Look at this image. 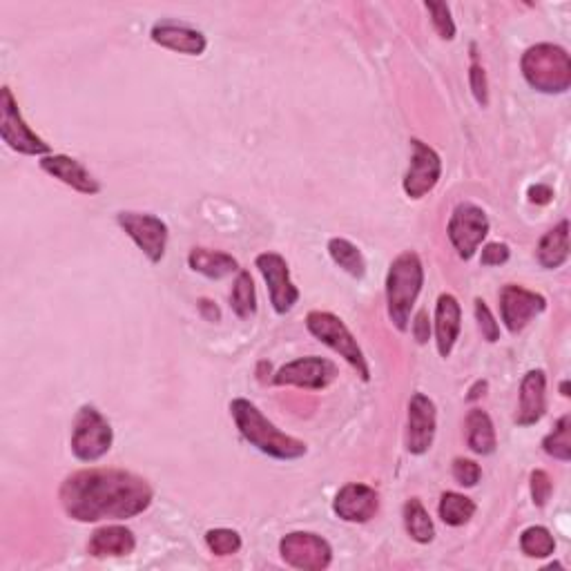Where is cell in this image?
Returning <instances> with one entry per match:
<instances>
[{
    "label": "cell",
    "instance_id": "6da1fadb",
    "mask_svg": "<svg viewBox=\"0 0 571 571\" xmlns=\"http://www.w3.org/2000/svg\"><path fill=\"white\" fill-rule=\"evenodd\" d=\"M65 514L79 522L128 520L152 505L154 491L137 473L83 469L67 476L58 491Z\"/></svg>",
    "mask_w": 571,
    "mask_h": 571
},
{
    "label": "cell",
    "instance_id": "7a4b0ae2",
    "mask_svg": "<svg viewBox=\"0 0 571 571\" xmlns=\"http://www.w3.org/2000/svg\"><path fill=\"white\" fill-rule=\"evenodd\" d=\"M230 413L239 433L266 456L275 460H297L306 456V442L279 431L253 402L237 398L230 402Z\"/></svg>",
    "mask_w": 571,
    "mask_h": 571
},
{
    "label": "cell",
    "instance_id": "3957f363",
    "mask_svg": "<svg viewBox=\"0 0 571 571\" xmlns=\"http://www.w3.org/2000/svg\"><path fill=\"white\" fill-rule=\"evenodd\" d=\"M424 284V266L418 253L406 250V253L393 259L386 275V308L393 326L400 333L409 331L411 311Z\"/></svg>",
    "mask_w": 571,
    "mask_h": 571
},
{
    "label": "cell",
    "instance_id": "277c9868",
    "mask_svg": "<svg viewBox=\"0 0 571 571\" xmlns=\"http://www.w3.org/2000/svg\"><path fill=\"white\" fill-rule=\"evenodd\" d=\"M522 76L543 94H563L571 87V58L565 47L540 43L522 54Z\"/></svg>",
    "mask_w": 571,
    "mask_h": 571
},
{
    "label": "cell",
    "instance_id": "5b68a950",
    "mask_svg": "<svg viewBox=\"0 0 571 571\" xmlns=\"http://www.w3.org/2000/svg\"><path fill=\"white\" fill-rule=\"evenodd\" d=\"M306 328L319 342L326 344L328 348H333L335 353H340L344 360L360 373L364 382L371 380V371L369 364H366L362 348L340 317L326 311H311L306 317Z\"/></svg>",
    "mask_w": 571,
    "mask_h": 571
},
{
    "label": "cell",
    "instance_id": "8992f818",
    "mask_svg": "<svg viewBox=\"0 0 571 571\" xmlns=\"http://www.w3.org/2000/svg\"><path fill=\"white\" fill-rule=\"evenodd\" d=\"M0 137L14 152L27 154V157H47L52 152L50 145L25 123L14 94L7 85L0 90Z\"/></svg>",
    "mask_w": 571,
    "mask_h": 571
},
{
    "label": "cell",
    "instance_id": "52a82bcc",
    "mask_svg": "<svg viewBox=\"0 0 571 571\" xmlns=\"http://www.w3.org/2000/svg\"><path fill=\"white\" fill-rule=\"evenodd\" d=\"M114 433L110 422L94 406H83L74 420L72 453L81 462H96L112 449Z\"/></svg>",
    "mask_w": 571,
    "mask_h": 571
},
{
    "label": "cell",
    "instance_id": "ba28073f",
    "mask_svg": "<svg viewBox=\"0 0 571 571\" xmlns=\"http://www.w3.org/2000/svg\"><path fill=\"white\" fill-rule=\"evenodd\" d=\"M447 235L451 239L453 248L458 250V257L469 261L473 255L478 253V248L482 246V241L489 235V219L487 212L478 208L476 203L462 201L453 210V215L449 219Z\"/></svg>",
    "mask_w": 571,
    "mask_h": 571
},
{
    "label": "cell",
    "instance_id": "9c48e42d",
    "mask_svg": "<svg viewBox=\"0 0 571 571\" xmlns=\"http://www.w3.org/2000/svg\"><path fill=\"white\" fill-rule=\"evenodd\" d=\"M284 563L302 571H322L333 563V547L311 531H293L279 543Z\"/></svg>",
    "mask_w": 571,
    "mask_h": 571
},
{
    "label": "cell",
    "instance_id": "30bf717a",
    "mask_svg": "<svg viewBox=\"0 0 571 571\" xmlns=\"http://www.w3.org/2000/svg\"><path fill=\"white\" fill-rule=\"evenodd\" d=\"M116 221H119V226L125 230V235L143 250V255L148 257L152 264H159L163 255H166L170 235L166 221L148 215V212H119Z\"/></svg>",
    "mask_w": 571,
    "mask_h": 571
},
{
    "label": "cell",
    "instance_id": "8fae6325",
    "mask_svg": "<svg viewBox=\"0 0 571 571\" xmlns=\"http://www.w3.org/2000/svg\"><path fill=\"white\" fill-rule=\"evenodd\" d=\"M442 177V159L431 145L411 139V163L404 174V192L409 199H422L438 186Z\"/></svg>",
    "mask_w": 571,
    "mask_h": 571
},
{
    "label": "cell",
    "instance_id": "7c38bea8",
    "mask_svg": "<svg viewBox=\"0 0 571 571\" xmlns=\"http://www.w3.org/2000/svg\"><path fill=\"white\" fill-rule=\"evenodd\" d=\"M337 375L340 373H337V366L331 360L311 355L282 366L273 377V384L297 386V389H308V391H322L335 382Z\"/></svg>",
    "mask_w": 571,
    "mask_h": 571
},
{
    "label": "cell",
    "instance_id": "4fadbf2b",
    "mask_svg": "<svg viewBox=\"0 0 571 571\" xmlns=\"http://www.w3.org/2000/svg\"><path fill=\"white\" fill-rule=\"evenodd\" d=\"M255 264L259 273L264 275L270 293V304H273L277 315H286L293 311V306L299 302V290L290 282V270L286 259L277 253H261Z\"/></svg>",
    "mask_w": 571,
    "mask_h": 571
},
{
    "label": "cell",
    "instance_id": "5bb4252c",
    "mask_svg": "<svg viewBox=\"0 0 571 571\" xmlns=\"http://www.w3.org/2000/svg\"><path fill=\"white\" fill-rule=\"evenodd\" d=\"M545 308L547 299L534 293V290L516 284H509L500 290V315L509 333L518 335L520 331H525L531 319L545 313Z\"/></svg>",
    "mask_w": 571,
    "mask_h": 571
},
{
    "label": "cell",
    "instance_id": "9a60e30c",
    "mask_svg": "<svg viewBox=\"0 0 571 571\" xmlns=\"http://www.w3.org/2000/svg\"><path fill=\"white\" fill-rule=\"evenodd\" d=\"M435 427H438V411L431 398L415 393L409 402V420H406V449L413 456H422L433 447Z\"/></svg>",
    "mask_w": 571,
    "mask_h": 571
},
{
    "label": "cell",
    "instance_id": "2e32d148",
    "mask_svg": "<svg viewBox=\"0 0 571 571\" xmlns=\"http://www.w3.org/2000/svg\"><path fill=\"white\" fill-rule=\"evenodd\" d=\"M380 509V496L369 485L351 482L344 485L333 500V511L346 522H369Z\"/></svg>",
    "mask_w": 571,
    "mask_h": 571
},
{
    "label": "cell",
    "instance_id": "e0dca14e",
    "mask_svg": "<svg viewBox=\"0 0 571 571\" xmlns=\"http://www.w3.org/2000/svg\"><path fill=\"white\" fill-rule=\"evenodd\" d=\"M41 170L50 174V177L63 181L72 190L81 192V195L94 197L101 192V183L85 170L83 163L67 157V154H47V157L41 159Z\"/></svg>",
    "mask_w": 571,
    "mask_h": 571
},
{
    "label": "cell",
    "instance_id": "ac0fdd59",
    "mask_svg": "<svg viewBox=\"0 0 571 571\" xmlns=\"http://www.w3.org/2000/svg\"><path fill=\"white\" fill-rule=\"evenodd\" d=\"M547 411V377L543 371H529L522 377L520 402L516 411L518 427H534Z\"/></svg>",
    "mask_w": 571,
    "mask_h": 571
},
{
    "label": "cell",
    "instance_id": "d6986e66",
    "mask_svg": "<svg viewBox=\"0 0 571 571\" xmlns=\"http://www.w3.org/2000/svg\"><path fill=\"white\" fill-rule=\"evenodd\" d=\"M152 41L166 47V50L188 54V56H201L206 52L208 41L199 29H192L183 23L174 21H161L152 27Z\"/></svg>",
    "mask_w": 571,
    "mask_h": 571
},
{
    "label": "cell",
    "instance_id": "ffe728a7",
    "mask_svg": "<svg viewBox=\"0 0 571 571\" xmlns=\"http://www.w3.org/2000/svg\"><path fill=\"white\" fill-rule=\"evenodd\" d=\"M462 328V308L458 304V299L444 293L438 299V306H435V344H438V353L447 360L451 355L453 346L458 342Z\"/></svg>",
    "mask_w": 571,
    "mask_h": 571
},
{
    "label": "cell",
    "instance_id": "44dd1931",
    "mask_svg": "<svg viewBox=\"0 0 571 571\" xmlns=\"http://www.w3.org/2000/svg\"><path fill=\"white\" fill-rule=\"evenodd\" d=\"M134 547H137V538L128 527L108 525L94 531L87 543V554L92 558H121L130 556Z\"/></svg>",
    "mask_w": 571,
    "mask_h": 571
},
{
    "label": "cell",
    "instance_id": "7402d4cb",
    "mask_svg": "<svg viewBox=\"0 0 571 571\" xmlns=\"http://www.w3.org/2000/svg\"><path fill=\"white\" fill-rule=\"evenodd\" d=\"M188 264L195 273H201L203 277L210 279H224L239 270L235 257L221 253V250H208V248H192L188 255Z\"/></svg>",
    "mask_w": 571,
    "mask_h": 571
},
{
    "label": "cell",
    "instance_id": "603a6c76",
    "mask_svg": "<svg viewBox=\"0 0 571 571\" xmlns=\"http://www.w3.org/2000/svg\"><path fill=\"white\" fill-rule=\"evenodd\" d=\"M538 264L554 270L560 268L569 257V221L563 219L556 228H551L547 235L540 239L538 250H536Z\"/></svg>",
    "mask_w": 571,
    "mask_h": 571
},
{
    "label": "cell",
    "instance_id": "cb8c5ba5",
    "mask_svg": "<svg viewBox=\"0 0 571 571\" xmlns=\"http://www.w3.org/2000/svg\"><path fill=\"white\" fill-rule=\"evenodd\" d=\"M467 444L473 453L478 456H491L498 447L496 429L489 415L482 409H471L467 415Z\"/></svg>",
    "mask_w": 571,
    "mask_h": 571
},
{
    "label": "cell",
    "instance_id": "d4e9b609",
    "mask_svg": "<svg viewBox=\"0 0 571 571\" xmlns=\"http://www.w3.org/2000/svg\"><path fill=\"white\" fill-rule=\"evenodd\" d=\"M404 527H406V534L411 536V540L420 545H429L431 540L435 538V525L429 516V511L424 509L422 502L418 498H411L409 502L404 505Z\"/></svg>",
    "mask_w": 571,
    "mask_h": 571
},
{
    "label": "cell",
    "instance_id": "484cf974",
    "mask_svg": "<svg viewBox=\"0 0 571 571\" xmlns=\"http://www.w3.org/2000/svg\"><path fill=\"white\" fill-rule=\"evenodd\" d=\"M438 511H440V518L444 525L462 527L473 518V514H476V502L467 496H462V493L447 491V493H442Z\"/></svg>",
    "mask_w": 571,
    "mask_h": 571
},
{
    "label": "cell",
    "instance_id": "4316f807",
    "mask_svg": "<svg viewBox=\"0 0 571 571\" xmlns=\"http://www.w3.org/2000/svg\"><path fill=\"white\" fill-rule=\"evenodd\" d=\"M328 255H331L335 264L351 277L362 279L366 275V261L360 253V248L351 244L348 239L335 237V239L328 241Z\"/></svg>",
    "mask_w": 571,
    "mask_h": 571
},
{
    "label": "cell",
    "instance_id": "83f0119b",
    "mask_svg": "<svg viewBox=\"0 0 571 571\" xmlns=\"http://www.w3.org/2000/svg\"><path fill=\"white\" fill-rule=\"evenodd\" d=\"M230 306L239 319H250L257 313V293L255 282L248 270H241L237 275V282L232 286L230 293Z\"/></svg>",
    "mask_w": 571,
    "mask_h": 571
},
{
    "label": "cell",
    "instance_id": "f1b7e54d",
    "mask_svg": "<svg viewBox=\"0 0 571 571\" xmlns=\"http://www.w3.org/2000/svg\"><path fill=\"white\" fill-rule=\"evenodd\" d=\"M520 549L529 558H547L556 551V540L547 527H529L522 531Z\"/></svg>",
    "mask_w": 571,
    "mask_h": 571
},
{
    "label": "cell",
    "instance_id": "f546056e",
    "mask_svg": "<svg viewBox=\"0 0 571 571\" xmlns=\"http://www.w3.org/2000/svg\"><path fill=\"white\" fill-rule=\"evenodd\" d=\"M543 449L547 456L556 458L560 462L571 460V418L569 415H563V418L558 420L556 429L543 440Z\"/></svg>",
    "mask_w": 571,
    "mask_h": 571
},
{
    "label": "cell",
    "instance_id": "4dcf8cb0",
    "mask_svg": "<svg viewBox=\"0 0 571 571\" xmlns=\"http://www.w3.org/2000/svg\"><path fill=\"white\" fill-rule=\"evenodd\" d=\"M206 545L215 556H232L241 549V536L232 529H210L206 534Z\"/></svg>",
    "mask_w": 571,
    "mask_h": 571
},
{
    "label": "cell",
    "instance_id": "1f68e13d",
    "mask_svg": "<svg viewBox=\"0 0 571 571\" xmlns=\"http://www.w3.org/2000/svg\"><path fill=\"white\" fill-rule=\"evenodd\" d=\"M427 12L431 14V23L435 32L440 34L442 41H453L456 38V23L451 18V9L447 3H424Z\"/></svg>",
    "mask_w": 571,
    "mask_h": 571
},
{
    "label": "cell",
    "instance_id": "d6a6232c",
    "mask_svg": "<svg viewBox=\"0 0 571 571\" xmlns=\"http://www.w3.org/2000/svg\"><path fill=\"white\" fill-rule=\"evenodd\" d=\"M480 478H482V469L478 462L467 458L453 460V480H456L460 487H476Z\"/></svg>",
    "mask_w": 571,
    "mask_h": 571
},
{
    "label": "cell",
    "instance_id": "836d02e7",
    "mask_svg": "<svg viewBox=\"0 0 571 571\" xmlns=\"http://www.w3.org/2000/svg\"><path fill=\"white\" fill-rule=\"evenodd\" d=\"M476 319H478L482 337H485L489 344L500 340V326L496 322V317H493V313L489 311V306L482 302V299H476Z\"/></svg>",
    "mask_w": 571,
    "mask_h": 571
},
{
    "label": "cell",
    "instance_id": "e575fe53",
    "mask_svg": "<svg viewBox=\"0 0 571 571\" xmlns=\"http://www.w3.org/2000/svg\"><path fill=\"white\" fill-rule=\"evenodd\" d=\"M554 491V485H551V478L547 476V471L536 469L531 473V498H534L536 507H545L547 500Z\"/></svg>",
    "mask_w": 571,
    "mask_h": 571
},
{
    "label": "cell",
    "instance_id": "d590c367",
    "mask_svg": "<svg viewBox=\"0 0 571 571\" xmlns=\"http://www.w3.org/2000/svg\"><path fill=\"white\" fill-rule=\"evenodd\" d=\"M469 83H471V92L476 96V101L480 108H487L489 105V85H487V74L478 63L471 65L469 70Z\"/></svg>",
    "mask_w": 571,
    "mask_h": 571
},
{
    "label": "cell",
    "instance_id": "8d00e7d4",
    "mask_svg": "<svg viewBox=\"0 0 571 571\" xmlns=\"http://www.w3.org/2000/svg\"><path fill=\"white\" fill-rule=\"evenodd\" d=\"M509 257H511L509 246L496 241V244H487L485 248H482L480 264L482 266H502V264H507Z\"/></svg>",
    "mask_w": 571,
    "mask_h": 571
},
{
    "label": "cell",
    "instance_id": "74e56055",
    "mask_svg": "<svg viewBox=\"0 0 571 571\" xmlns=\"http://www.w3.org/2000/svg\"><path fill=\"white\" fill-rule=\"evenodd\" d=\"M413 337L418 344H427L429 337H431V322H429V313L427 308H422L418 311L413 319Z\"/></svg>",
    "mask_w": 571,
    "mask_h": 571
},
{
    "label": "cell",
    "instance_id": "f35d334b",
    "mask_svg": "<svg viewBox=\"0 0 571 571\" xmlns=\"http://www.w3.org/2000/svg\"><path fill=\"white\" fill-rule=\"evenodd\" d=\"M551 199H554V190H551L549 186L538 183V186L529 188V201L536 203V206H547Z\"/></svg>",
    "mask_w": 571,
    "mask_h": 571
},
{
    "label": "cell",
    "instance_id": "ab89813d",
    "mask_svg": "<svg viewBox=\"0 0 571 571\" xmlns=\"http://www.w3.org/2000/svg\"><path fill=\"white\" fill-rule=\"evenodd\" d=\"M199 308H201V313L210 319V322H219V317H221L219 308H217L215 304H212V302H208V299H201Z\"/></svg>",
    "mask_w": 571,
    "mask_h": 571
},
{
    "label": "cell",
    "instance_id": "60d3db41",
    "mask_svg": "<svg viewBox=\"0 0 571 571\" xmlns=\"http://www.w3.org/2000/svg\"><path fill=\"white\" fill-rule=\"evenodd\" d=\"M485 391H487V382L485 380H478L476 384H473V389L469 391V395H467V400H478L480 395H485Z\"/></svg>",
    "mask_w": 571,
    "mask_h": 571
},
{
    "label": "cell",
    "instance_id": "b9f144b4",
    "mask_svg": "<svg viewBox=\"0 0 571 571\" xmlns=\"http://www.w3.org/2000/svg\"><path fill=\"white\" fill-rule=\"evenodd\" d=\"M560 393H563V398H569V395H571V393H569V382H567V380H565L563 384H560Z\"/></svg>",
    "mask_w": 571,
    "mask_h": 571
}]
</instances>
